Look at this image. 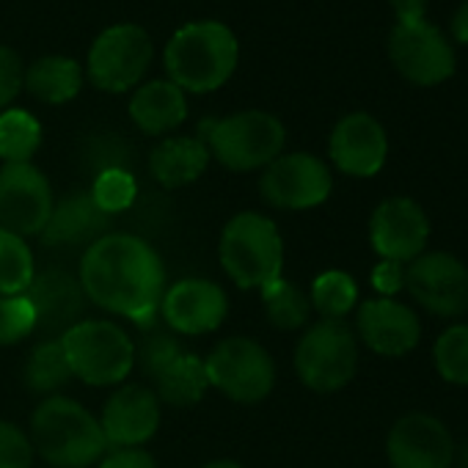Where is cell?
Wrapping results in <instances>:
<instances>
[{
	"mask_svg": "<svg viewBox=\"0 0 468 468\" xmlns=\"http://www.w3.org/2000/svg\"><path fill=\"white\" fill-rule=\"evenodd\" d=\"M108 226L111 215L97 207L91 190H75L53 207V215L39 238L45 249L86 251L100 238H105Z\"/></svg>",
	"mask_w": 468,
	"mask_h": 468,
	"instance_id": "44dd1931",
	"label": "cell"
},
{
	"mask_svg": "<svg viewBox=\"0 0 468 468\" xmlns=\"http://www.w3.org/2000/svg\"><path fill=\"white\" fill-rule=\"evenodd\" d=\"M152 39L141 26H113L105 28L89 50L91 83L102 91L122 94L135 89L152 64Z\"/></svg>",
	"mask_w": 468,
	"mask_h": 468,
	"instance_id": "9c48e42d",
	"label": "cell"
},
{
	"mask_svg": "<svg viewBox=\"0 0 468 468\" xmlns=\"http://www.w3.org/2000/svg\"><path fill=\"white\" fill-rule=\"evenodd\" d=\"M26 89L23 58L12 48H0V111H6Z\"/></svg>",
	"mask_w": 468,
	"mask_h": 468,
	"instance_id": "8d00e7d4",
	"label": "cell"
},
{
	"mask_svg": "<svg viewBox=\"0 0 468 468\" xmlns=\"http://www.w3.org/2000/svg\"><path fill=\"white\" fill-rule=\"evenodd\" d=\"M80 163L94 176H100L105 171H113V168L130 171V146L116 133L91 135V138H86V144L80 149Z\"/></svg>",
	"mask_w": 468,
	"mask_h": 468,
	"instance_id": "d6a6232c",
	"label": "cell"
},
{
	"mask_svg": "<svg viewBox=\"0 0 468 468\" xmlns=\"http://www.w3.org/2000/svg\"><path fill=\"white\" fill-rule=\"evenodd\" d=\"M37 331V317L26 295L0 298V347L23 342Z\"/></svg>",
	"mask_w": 468,
	"mask_h": 468,
	"instance_id": "e575fe53",
	"label": "cell"
},
{
	"mask_svg": "<svg viewBox=\"0 0 468 468\" xmlns=\"http://www.w3.org/2000/svg\"><path fill=\"white\" fill-rule=\"evenodd\" d=\"M42 144L39 122L20 108L0 113V160L4 163H31Z\"/></svg>",
	"mask_w": 468,
	"mask_h": 468,
	"instance_id": "f1b7e54d",
	"label": "cell"
},
{
	"mask_svg": "<svg viewBox=\"0 0 468 468\" xmlns=\"http://www.w3.org/2000/svg\"><path fill=\"white\" fill-rule=\"evenodd\" d=\"M37 265L34 254L26 246V238L0 226V298L4 295H26L34 282Z\"/></svg>",
	"mask_w": 468,
	"mask_h": 468,
	"instance_id": "83f0119b",
	"label": "cell"
},
{
	"mask_svg": "<svg viewBox=\"0 0 468 468\" xmlns=\"http://www.w3.org/2000/svg\"><path fill=\"white\" fill-rule=\"evenodd\" d=\"M201 468H243L240 463H234V460H212V463H207V465H201Z\"/></svg>",
	"mask_w": 468,
	"mask_h": 468,
	"instance_id": "b9f144b4",
	"label": "cell"
},
{
	"mask_svg": "<svg viewBox=\"0 0 468 468\" xmlns=\"http://www.w3.org/2000/svg\"><path fill=\"white\" fill-rule=\"evenodd\" d=\"M262 303L268 323L279 331H298L309 323L312 314L309 295L287 279H276L262 287Z\"/></svg>",
	"mask_w": 468,
	"mask_h": 468,
	"instance_id": "4316f807",
	"label": "cell"
},
{
	"mask_svg": "<svg viewBox=\"0 0 468 468\" xmlns=\"http://www.w3.org/2000/svg\"><path fill=\"white\" fill-rule=\"evenodd\" d=\"M130 119L146 135H165L187 119L185 91L171 80L144 83L130 100Z\"/></svg>",
	"mask_w": 468,
	"mask_h": 468,
	"instance_id": "7402d4cb",
	"label": "cell"
},
{
	"mask_svg": "<svg viewBox=\"0 0 468 468\" xmlns=\"http://www.w3.org/2000/svg\"><path fill=\"white\" fill-rule=\"evenodd\" d=\"M23 380L39 397H56L61 388H67L75 380L61 339H42L31 350L23 369Z\"/></svg>",
	"mask_w": 468,
	"mask_h": 468,
	"instance_id": "484cf974",
	"label": "cell"
},
{
	"mask_svg": "<svg viewBox=\"0 0 468 468\" xmlns=\"http://www.w3.org/2000/svg\"><path fill=\"white\" fill-rule=\"evenodd\" d=\"M34 443L23 427L0 419V468H31Z\"/></svg>",
	"mask_w": 468,
	"mask_h": 468,
	"instance_id": "d590c367",
	"label": "cell"
},
{
	"mask_svg": "<svg viewBox=\"0 0 468 468\" xmlns=\"http://www.w3.org/2000/svg\"><path fill=\"white\" fill-rule=\"evenodd\" d=\"M28 438L34 452L53 468H91L108 452L100 419L64 394L45 397L34 408Z\"/></svg>",
	"mask_w": 468,
	"mask_h": 468,
	"instance_id": "7a4b0ae2",
	"label": "cell"
},
{
	"mask_svg": "<svg viewBox=\"0 0 468 468\" xmlns=\"http://www.w3.org/2000/svg\"><path fill=\"white\" fill-rule=\"evenodd\" d=\"M61 345L72 375L86 386H119L135 367L133 336L111 320H80Z\"/></svg>",
	"mask_w": 468,
	"mask_h": 468,
	"instance_id": "8992f818",
	"label": "cell"
},
{
	"mask_svg": "<svg viewBox=\"0 0 468 468\" xmlns=\"http://www.w3.org/2000/svg\"><path fill=\"white\" fill-rule=\"evenodd\" d=\"M97 468H157V460L141 446V449H113L105 454Z\"/></svg>",
	"mask_w": 468,
	"mask_h": 468,
	"instance_id": "f35d334b",
	"label": "cell"
},
{
	"mask_svg": "<svg viewBox=\"0 0 468 468\" xmlns=\"http://www.w3.org/2000/svg\"><path fill=\"white\" fill-rule=\"evenodd\" d=\"M83 292L91 303L138 328L157 323L160 301L165 292V268L157 251L127 231H108L80 257L78 273Z\"/></svg>",
	"mask_w": 468,
	"mask_h": 468,
	"instance_id": "6da1fadb",
	"label": "cell"
},
{
	"mask_svg": "<svg viewBox=\"0 0 468 468\" xmlns=\"http://www.w3.org/2000/svg\"><path fill=\"white\" fill-rule=\"evenodd\" d=\"M100 427L108 449H141L160 427V399L141 383L113 391L102 408Z\"/></svg>",
	"mask_w": 468,
	"mask_h": 468,
	"instance_id": "ac0fdd59",
	"label": "cell"
},
{
	"mask_svg": "<svg viewBox=\"0 0 468 468\" xmlns=\"http://www.w3.org/2000/svg\"><path fill=\"white\" fill-rule=\"evenodd\" d=\"M463 468H468V446H465V452H463Z\"/></svg>",
	"mask_w": 468,
	"mask_h": 468,
	"instance_id": "7bdbcfd3",
	"label": "cell"
},
{
	"mask_svg": "<svg viewBox=\"0 0 468 468\" xmlns=\"http://www.w3.org/2000/svg\"><path fill=\"white\" fill-rule=\"evenodd\" d=\"M430 240V220L419 201L408 196L386 198L369 218V243L380 260L408 265L424 254Z\"/></svg>",
	"mask_w": 468,
	"mask_h": 468,
	"instance_id": "5bb4252c",
	"label": "cell"
},
{
	"mask_svg": "<svg viewBox=\"0 0 468 468\" xmlns=\"http://www.w3.org/2000/svg\"><path fill=\"white\" fill-rule=\"evenodd\" d=\"M334 190L331 168L306 152L279 154L260 179V193L279 209H312L328 201Z\"/></svg>",
	"mask_w": 468,
	"mask_h": 468,
	"instance_id": "4fadbf2b",
	"label": "cell"
},
{
	"mask_svg": "<svg viewBox=\"0 0 468 468\" xmlns=\"http://www.w3.org/2000/svg\"><path fill=\"white\" fill-rule=\"evenodd\" d=\"M182 353H185V347H182L179 336L171 328H160L154 323L152 328H144V339L135 347V361L144 369V375L154 380Z\"/></svg>",
	"mask_w": 468,
	"mask_h": 468,
	"instance_id": "1f68e13d",
	"label": "cell"
},
{
	"mask_svg": "<svg viewBox=\"0 0 468 468\" xmlns=\"http://www.w3.org/2000/svg\"><path fill=\"white\" fill-rule=\"evenodd\" d=\"M160 314L179 336H201L223 325L229 314L226 292L207 279H182L163 292Z\"/></svg>",
	"mask_w": 468,
	"mask_h": 468,
	"instance_id": "e0dca14e",
	"label": "cell"
},
{
	"mask_svg": "<svg viewBox=\"0 0 468 468\" xmlns=\"http://www.w3.org/2000/svg\"><path fill=\"white\" fill-rule=\"evenodd\" d=\"M53 207V187L34 163H4L0 168V226L20 238H34L45 231Z\"/></svg>",
	"mask_w": 468,
	"mask_h": 468,
	"instance_id": "8fae6325",
	"label": "cell"
},
{
	"mask_svg": "<svg viewBox=\"0 0 468 468\" xmlns=\"http://www.w3.org/2000/svg\"><path fill=\"white\" fill-rule=\"evenodd\" d=\"M358 342L345 320H320L295 347V372L317 394L345 388L356 378Z\"/></svg>",
	"mask_w": 468,
	"mask_h": 468,
	"instance_id": "ba28073f",
	"label": "cell"
},
{
	"mask_svg": "<svg viewBox=\"0 0 468 468\" xmlns=\"http://www.w3.org/2000/svg\"><path fill=\"white\" fill-rule=\"evenodd\" d=\"M209 388L240 405H257L268 399L276 386L273 356L249 336H229L212 347L204 358Z\"/></svg>",
	"mask_w": 468,
	"mask_h": 468,
	"instance_id": "52a82bcc",
	"label": "cell"
},
{
	"mask_svg": "<svg viewBox=\"0 0 468 468\" xmlns=\"http://www.w3.org/2000/svg\"><path fill=\"white\" fill-rule=\"evenodd\" d=\"M26 298L37 317V331L45 339H61L72 325L83 320L86 292L75 273L64 268H45L34 273Z\"/></svg>",
	"mask_w": 468,
	"mask_h": 468,
	"instance_id": "2e32d148",
	"label": "cell"
},
{
	"mask_svg": "<svg viewBox=\"0 0 468 468\" xmlns=\"http://www.w3.org/2000/svg\"><path fill=\"white\" fill-rule=\"evenodd\" d=\"M386 454L391 468H452L454 441L441 419L416 410L391 424Z\"/></svg>",
	"mask_w": 468,
	"mask_h": 468,
	"instance_id": "9a60e30c",
	"label": "cell"
},
{
	"mask_svg": "<svg viewBox=\"0 0 468 468\" xmlns=\"http://www.w3.org/2000/svg\"><path fill=\"white\" fill-rule=\"evenodd\" d=\"M372 287L380 292V298H394L405 287V265L380 260V265L372 273Z\"/></svg>",
	"mask_w": 468,
	"mask_h": 468,
	"instance_id": "74e56055",
	"label": "cell"
},
{
	"mask_svg": "<svg viewBox=\"0 0 468 468\" xmlns=\"http://www.w3.org/2000/svg\"><path fill=\"white\" fill-rule=\"evenodd\" d=\"M334 165L347 176H375L388 157V138L383 124L369 113H350L336 122L328 144Z\"/></svg>",
	"mask_w": 468,
	"mask_h": 468,
	"instance_id": "d6986e66",
	"label": "cell"
},
{
	"mask_svg": "<svg viewBox=\"0 0 468 468\" xmlns=\"http://www.w3.org/2000/svg\"><path fill=\"white\" fill-rule=\"evenodd\" d=\"M309 301L323 320H345L358 303V284L345 271H325L314 279Z\"/></svg>",
	"mask_w": 468,
	"mask_h": 468,
	"instance_id": "f546056e",
	"label": "cell"
},
{
	"mask_svg": "<svg viewBox=\"0 0 468 468\" xmlns=\"http://www.w3.org/2000/svg\"><path fill=\"white\" fill-rule=\"evenodd\" d=\"M388 58L413 86H441L454 75V50L427 20L397 23L388 37Z\"/></svg>",
	"mask_w": 468,
	"mask_h": 468,
	"instance_id": "30bf717a",
	"label": "cell"
},
{
	"mask_svg": "<svg viewBox=\"0 0 468 468\" xmlns=\"http://www.w3.org/2000/svg\"><path fill=\"white\" fill-rule=\"evenodd\" d=\"M165 72L174 86L193 94L220 89L238 69L240 45L223 23L204 20L179 28L165 45Z\"/></svg>",
	"mask_w": 468,
	"mask_h": 468,
	"instance_id": "3957f363",
	"label": "cell"
},
{
	"mask_svg": "<svg viewBox=\"0 0 468 468\" xmlns=\"http://www.w3.org/2000/svg\"><path fill=\"white\" fill-rule=\"evenodd\" d=\"M405 290L438 317L468 314V268L446 251H430L405 265Z\"/></svg>",
	"mask_w": 468,
	"mask_h": 468,
	"instance_id": "7c38bea8",
	"label": "cell"
},
{
	"mask_svg": "<svg viewBox=\"0 0 468 468\" xmlns=\"http://www.w3.org/2000/svg\"><path fill=\"white\" fill-rule=\"evenodd\" d=\"M356 328L364 345L386 358H399L410 353L421 339L419 317L394 298H372L361 303Z\"/></svg>",
	"mask_w": 468,
	"mask_h": 468,
	"instance_id": "ffe728a7",
	"label": "cell"
},
{
	"mask_svg": "<svg viewBox=\"0 0 468 468\" xmlns=\"http://www.w3.org/2000/svg\"><path fill=\"white\" fill-rule=\"evenodd\" d=\"M198 138L229 171L268 168L287 144L284 124L265 111H243L226 119H207L198 124Z\"/></svg>",
	"mask_w": 468,
	"mask_h": 468,
	"instance_id": "5b68a950",
	"label": "cell"
},
{
	"mask_svg": "<svg viewBox=\"0 0 468 468\" xmlns=\"http://www.w3.org/2000/svg\"><path fill=\"white\" fill-rule=\"evenodd\" d=\"M91 196H94V201H97V207L102 212L119 215V212H124V209H130L135 204L138 182H135L133 171L113 168V171H105V174L94 176Z\"/></svg>",
	"mask_w": 468,
	"mask_h": 468,
	"instance_id": "836d02e7",
	"label": "cell"
},
{
	"mask_svg": "<svg viewBox=\"0 0 468 468\" xmlns=\"http://www.w3.org/2000/svg\"><path fill=\"white\" fill-rule=\"evenodd\" d=\"M452 37L457 45H468V0L452 17Z\"/></svg>",
	"mask_w": 468,
	"mask_h": 468,
	"instance_id": "60d3db41",
	"label": "cell"
},
{
	"mask_svg": "<svg viewBox=\"0 0 468 468\" xmlns=\"http://www.w3.org/2000/svg\"><path fill=\"white\" fill-rule=\"evenodd\" d=\"M209 388L204 361L193 353H182L174 358L157 378H154V394L160 402L174 408H190L204 399Z\"/></svg>",
	"mask_w": 468,
	"mask_h": 468,
	"instance_id": "d4e9b609",
	"label": "cell"
},
{
	"mask_svg": "<svg viewBox=\"0 0 468 468\" xmlns=\"http://www.w3.org/2000/svg\"><path fill=\"white\" fill-rule=\"evenodd\" d=\"M388 4L397 12L399 23H419V20H424L430 0H388Z\"/></svg>",
	"mask_w": 468,
	"mask_h": 468,
	"instance_id": "ab89813d",
	"label": "cell"
},
{
	"mask_svg": "<svg viewBox=\"0 0 468 468\" xmlns=\"http://www.w3.org/2000/svg\"><path fill=\"white\" fill-rule=\"evenodd\" d=\"M209 149L201 138L176 135L160 141L149 154V171L157 185L174 190L193 185L209 165Z\"/></svg>",
	"mask_w": 468,
	"mask_h": 468,
	"instance_id": "603a6c76",
	"label": "cell"
},
{
	"mask_svg": "<svg viewBox=\"0 0 468 468\" xmlns=\"http://www.w3.org/2000/svg\"><path fill=\"white\" fill-rule=\"evenodd\" d=\"M432 361L446 383L468 386V325L460 323L446 328L435 342Z\"/></svg>",
	"mask_w": 468,
	"mask_h": 468,
	"instance_id": "4dcf8cb0",
	"label": "cell"
},
{
	"mask_svg": "<svg viewBox=\"0 0 468 468\" xmlns=\"http://www.w3.org/2000/svg\"><path fill=\"white\" fill-rule=\"evenodd\" d=\"M80 86L83 69L67 56H45L26 69V89L48 105H64L75 100Z\"/></svg>",
	"mask_w": 468,
	"mask_h": 468,
	"instance_id": "cb8c5ba5",
	"label": "cell"
},
{
	"mask_svg": "<svg viewBox=\"0 0 468 468\" xmlns=\"http://www.w3.org/2000/svg\"><path fill=\"white\" fill-rule=\"evenodd\" d=\"M220 265L240 290H262L282 279L284 240L279 226L262 212H238L220 234Z\"/></svg>",
	"mask_w": 468,
	"mask_h": 468,
	"instance_id": "277c9868",
	"label": "cell"
}]
</instances>
